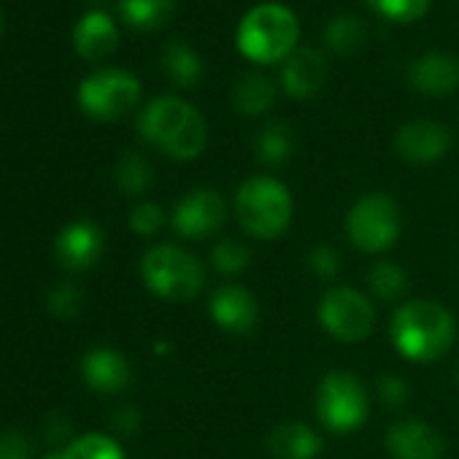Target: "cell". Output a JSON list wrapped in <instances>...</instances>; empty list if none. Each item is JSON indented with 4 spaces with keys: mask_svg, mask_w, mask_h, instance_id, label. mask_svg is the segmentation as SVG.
Masks as SVG:
<instances>
[{
    "mask_svg": "<svg viewBox=\"0 0 459 459\" xmlns=\"http://www.w3.org/2000/svg\"><path fill=\"white\" fill-rule=\"evenodd\" d=\"M0 459H30L28 437L17 429H9L0 435Z\"/></svg>",
    "mask_w": 459,
    "mask_h": 459,
    "instance_id": "34",
    "label": "cell"
},
{
    "mask_svg": "<svg viewBox=\"0 0 459 459\" xmlns=\"http://www.w3.org/2000/svg\"><path fill=\"white\" fill-rule=\"evenodd\" d=\"M141 276L149 292L170 303H189L205 284V271L197 257L173 244L152 247L141 260Z\"/></svg>",
    "mask_w": 459,
    "mask_h": 459,
    "instance_id": "5",
    "label": "cell"
},
{
    "mask_svg": "<svg viewBox=\"0 0 459 459\" xmlns=\"http://www.w3.org/2000/svg\"><path fill=\"white\" fill-rule=\"evenodd\" d=\"M400 230H403L400 205L386 192L362 195L346 213L349 241L368 255H381L392 249L400 238Z\"/></svg>",
    "mask_w": 459,
    "mask_h": 459,
    "instance_id": "6",
    "label": "cell"
},
{
    "mask_svg": "<svg viewBox=\"0 0 459 459\" xmlns=\"http://www.w3.org/2000/svg\"><path fill=\"white\" fill-rule=\"evenodd\" d=\"M316 314H319L322 327L343 343L365 341L376 327V311L370 300L359 290H351V287L327 290L319 300Z\"/></svg>",
    "mask_w": 459,
    "mask_h": 459,
    "instance_id": "9",
    "label": "cell"
},
{
    "mask_svg": "<svg viewBox=\"0 0 459 459\" xmlns=\"http://www.w3.org/2000/svg\"><path fill=\"white\" fill-rule=\"evenodd\" d=\"M165 224V211L157 203H138L130 213V227L138 236H154Z\"/></svg>",
    "mask_w": 459,
    "mask_h": 459,
    "instance_id": "31",
    "label": "cell"
},
{
    "mask_svg": "<svg viewBox=\"0 0 459 459\" xmlns=\"http://www.w3.org/2000/svg\"><path fill=\"white\" fill-rule=\"evenodd\" d=\"M211 263L219 273L224 276H236L244 273L252 263V252L247 244L236 241V238H221L219 244H213L211 249Z\"/></svg>",
    "mask_w": 459,
    "mask_h": 459,
    "instance_id": "28",
    "label": "cell"
},
{
    "mask_svg": "<svg viewBox=\"0 0 459 459\" xmlns=\"http://www.w3.org/2000/svg\"><path fill=\"white\" fill-rule=\"evenodd\" d=\"M208 314L224 333L249 335L260 322V303L241 284H221L208 300Z\"/></svg>",
    "mask_w": 459,
    "mask_h": 459,
    "instance_id": "11",
    "label": "cell"
},
{
    "mask_svg": "<svg viewBox=\"0 0 459 459\" xmlns=\"http://www.w3.org/2000/svg\"><path fill=\"white\" fill-rule=\"evenodd\" d=\"M117 184L125 195H143L152 186L149 160L135 152H127L117 165Z\"/></svg>",
    "mask_w": 459,
    "mask_h": 459,
    "instance_id": "26",
    "label": "cell"
},
{
    "mask_svg": "<svg viewBox=\"0 0 459 459\" xmlns=\"http://www.w3.org/2000/svg\"><path fill=\"white\" fill-rule=\"evenodd\" d=\"M63 459H125L122 446L111 435L87 432L68 443L65 451H60Z\"/></svg>",
    "mask_w": 459,
    "mask_h": 459,
    "instance_id": "25",
    "label": "cell"
},
{
    "mask_svg": "<svg viewBox=\"0 0 459 459\" xmlns=\"http://www.w3.org/2000/svg\"><path fill=\"white\" fill-rule=\"evenodd\" d=\"M268 448L276 459H316L322 451V437L303 421L279 424L268 435Z\"/></svg>",
    "mask_w": 459,
    "mask_h": 459,
    "instance_id": "19",
    "label": "cell"
},
{
    "mask_svg": "<svg viewBox=\"0 0 459 459\" xmlns=\"http://www.w3.org/2000/svg\"><path fill=\"white\" fill-rule=\"evenodd\" d=\"M295 152V133L287 122H268L257 138H255V154L260 162L271 165V168H279L284 165Z\"/></svg>",
    "mask_w": 459,
    "mask_h": 459,
    "instance_id": "22",
    "label": "cell"
},
{
    "mask_svg": "<svg viewBox=\"0 0 459 459\" xmlns=\"http://www.w3.org/2000/svg\"><path fill=\"white\" fill-rule=\"evenodd\" d=\"M44 459H63V454H47Z\"/></svg>",
    "mask_w": 459,
    "mask_h": 459,
    "instance_id": "37",
    "label": "cell"
},
{
    "mask_svg": "<svg viewBox=\"0 0 459 459\" xmlns=\"http://www.w3.org/2000/svg\"><path fill=\"white\" fill-rule=\"evenodd\" d=\"M162 71L165 76L176 84V87H184V90H192L200 84L203 79V60L200 55L184 44V41H170L165 49H162Z\"/></svg>",
    "mask_w": 459,
    "mask_h": 459,
    "instance_id": "20",
    "label": "cell"
},
{
    "mask_svg": "<svg viewBox=\"0 0 459 459\" xmlns=\"http://www.w3.org/2000/svg\"><path fill=\"white\" fill-rule=\"evenodd\" d=\"M300 39V22L292 9L281 4H260L247 12L238 25V49L257 65L284 63Z\"/></svg>",
    "mask_w": 459,
    "mask_h": 459,
    "instance_id": "4",
    "label": "cell"
},
{
    "mask_svg": "<svg viewBox=\"0 0 459 459\" xmlns=\"http://www.w3.org/2000/svg\"><path fill=\"white\" fill-rule=\"evenodd\" d=\"M308 268L314 271V276L319 279H335L341 271V257L333 247H316L308 257Z\"/></svg>",
    "mask_w": 459,
    "mask_h": 459,
    "instance_id": "32",
    "label": "cell"
},
{
    "mask_svg": "<svg viewBox=\"0 0 459 459\" xmlns=\"http://www.w3.org/2000/svg\"><path fill=\"white\" fill-rule=\"evenodd\" d=\"M432 0H368V6L392 22H416L427 14Z\"/></svg>",
    "mask_w": 459,
    "mask_h": 459,
    "instance_id": "29",
    "label": "cell"
},
{
    "mask_svg": "<svg viewBox=\"0 0 459 459\" xmlns=\"http://www.w3.org/2000/svg\"><path fill=\"white\" fill-rule=\"evenodd\" d=\"M370 290L376 292V298L381 300H400L403 292L408 290V276L397 263H376L368 273Z\"/></svg>",
    "mask_w": 459,
    "mask_h": 459,
    "instance_id": "27",
    "label": "cell"
},
{
    "mask_svg": "<svg viewBox=\"0 0 459 459\" xmlns=\"http://www.w3.org/2000/svg\"><path fill=\"white\" fill-rule=\"evenodd\" d=\"M408 82L421 95H451L459 87V60L448 52H424L408 68Z\"/></svg>",
    "mask_w": 459,
    "mask_h": 459,
    "instance_id": "16",
    "label": "cell"
},
{
    "mask_svg": "<svg viewBox=\"0 0 459 459\" xmlns=\"http://www.w3.org/2000/svg\"><path fill=\"white\" fill-rule=\"evenodd\" d=\"M327 82V60L314 47H298L281 65L284 92L295 100H311Z\"/></svg>",
    "mask_w": 459,
    "mask_h": 459,
    "instance_id": "15",
    "label": "cell"
},
{
    "mask_svg": "<svg viewBox=\"0 0 459 459\" xmlns=\"http://www.w3.org/2000/svg\"><path fill=\"white\" fill-rule=\"evenodd\" d=\"M325 41L335 55H354L365 41V25L354 14H335L325 28Z\"/></svg>",
    "mask_w": 459,
    "mask_h": 459,
    "instance_id": "24",
    "label": "cell"
},
{
    "mask_svg": "<svg viewBox=\"0 0 459 459\" xmlns=\"http://www.w3.org/2000/svg\"><path fill=\"white\" fill-rule=\"evenodd\" d=\"M114 429L117 432H122V435H133L138 427H141V416H138V411L135 408H119L117 413H114Z\"/></svg>",
    "mask_w": 459,
    "mask_h": 459,
    "instance_id": "35",
    "label": "cell"
},
{
    "mask_svg": "<svg viewBox=\"0 0 459 459\" xmlns=\"http://www.w3.org/2000/svg\"><path fill=\"white\" fill-rule=\"evenodd\" d=\"M389 338L400 357L411 362H432L454 346L456 322L451 311L435 300H408L394 308Z\"/></svg>",
    "mask_w": 459,
    "mask_h": 459,
    "instance_id": "2",
    "label": "cell"
},
{
    "mask_svg": "<svg viewBox=\"0 0 459 459\" xmlns=\"http://www.w3.org/2000/svg\"><path fill=\"white\" fill-rule=\"evenodd\" d=\"M233 211L247 236L260 241H273L290 230L295 203L290 189L279 178L249 176L236 192Z\"/></svg>",
    "mask_w": 459,
    "mask_h": 459,
    "instance_id": "3",
    "label": "cell"
},
{
    "mask_svg": "<svg viewBox=\"0 0 459 459\" xmlns=\"http://www.w3.org/2000/svg\"><path fill=\"white\" fill-rule=\"evenodd\" d=\"M386 451L394 459H443L446 440L435 427L419 419H403L386 429Z\"/></svg>",
    "mask_w": 459,
    "mask_h": 459,
    "instance_id": "14",
    "label": "cell"
},
{
    "mask_svg": "<svg viewBox=\"0 0 459 459\" xmlns=\"http://www.w3.org/2000/svg\"><path fill=\"white\" fill-rule=\"evenodd\" d=\"M276 100V84L263 74H247L233 87V106L244 117H260L265 114Z\"/></svg>",
    "mask_w": 459,
    "mask_h": 459,
    "instance_id": "21",
    "label": "cell"
},
{
    "mask_svg": "<svg viewBox=\"0 0 459 459\" xmlns=\"http://www.w3.org/2000/svg\"><path fill=\"white\" fill-rule=\"evenodd\" d=\"M456 381H459V373H456Z\"/></svg>",
    "mask_w": 459,
    "mask_h": 459,
    "instance_id": "38",
    "label": "cell"
},
{
    "mask_svg": "<svg viewBox=\"0 0 459 459\" xmlns=\"http://www.w3.org/2000/svg\"><path fill=\"white\" fill-rule=\"evenodd\" d=\"M82 376H84V384L95 389L98 394H117L130 384V365L117 349L98 346L84 354Z\"/></svg>",
    "mask_w": 459,
    "mask_h": 459,
    "instance_id": "17",
    "label": "cell"
},
{
    "mask_svg": "<svg viewBox=\"0 0 459 459\" xmlns=\"http://www.w3.org/2000/svg\"><path fill=\"white\" fill-rule=\"evenodd\" d=\"M119 44V30L106 12H90L74 28V49L84 60H103Z\"/></svg>",
    "mask_w": 459,
    "mask_h": 459,
    "instance_id": "18",
    "label": "cell"
},
{
    "mask_svg": "<svg viewBox=\"0 0 459 459\" xmlns=\"http://www.w3.org/2000/svg\"><path fill=\"white\" fill-rule=\"evenodd\" d=\"M71 435V424H68V419L65 416H52V421H49V427H47V437L49 440H65Z\"/></svg>",
    "mask_w": 459,
    "mask_h": 459,
    "instance_id": "36",
    "label": "cell"
},
{
    "mask_svg": "<svg viewBox=\"0 0 459 459\" xmlns=\"http://www.w3.org/2000/svg\"><path fill=\"white\" fill-rule=\"evenodd\" d=\"M376 392H378L381 403L389 405V408H403L405 400H408V386H405V381H403L400 376H392V373H386V376L378 378Z\"/></svg>",
    "mask_w": 459,
    "mask_h": 459,
    "instance_id": "33",
    "label": "cell"
},
{
    "mask_svg": "<svg viewBox=\"0 0 459 459\" xmlns=\"http://www.w3.org/2000/svg\"><path fill=\"white\" fill-rule=\"evenodd\" d=\"M138 133L146 143L181 162L200 157L208 143L203 114L176 95L154 98L138 117Z\"/></svg>",
    "mask_w": 459,
    "mask_h": 459,
    "instance_id": "1",
    "label": "cell"
},
{
    "mask_svg": "<svg viewBox=\"0 0 459 459\" xmlns=\"http://www.w3.org/2000/svg\"><path fill=\"white\" fill-rule=\"evenodd\" d=\"M176 0H119L122 20L135 30H157L170 22Z\"/></svg>",
    "mask_w": 459,
    "mask_h": 459,
    "instance_id": "23",
    "label": "cell"
},
{
    "mask_svg": "<svg viewBox=\"0 0 459 459\" xmlns=\"http://www.w3.org/2000/svg\"><path fill=\"white\" fill-rule=\"evenodd\" d=\"M224 216H227V205L219 192L192 189L176 203L170 221L181 238L200 241V238H211L216 233V230L224 224Z\"/></svg>",
    "mask_w": 459,
    "mask_h": 459,
    "instance_id": "10",
    "label": "cell"
},
{
    "mask_svg": "<svg viewBox=\"0 0 459 459\" xmlns=\"http://www.w3.org/2000/svg\"><path fill=\"white\" fill-rule=\"evenodd\" d=\"M316 413L330 432H354L368 419V392L346 370L327 373L316 386Z\"/></svg>",
    "mask_w": 459,
    "mask_h": 459,
    "instance_id": "7",
    "label": "cell"
},
{
    "mask_svg": "<svg viewBox=\"0 0 459 459\" xmlns=\"http://www.w3.org/2000/svg\"><path fill=\"white\" fill-rule=\"evenodd\" d=\"M141 100V84L122 68H106L87 76L79 87V106L98 122H114L133 111Z\"/></svg>",
    "mask_w": 459,
    "mask_h": 459,
    "instance_id": "8",
    "label": "cell"
},
{
    "mask_svg": "<svg viewBox=\"0 0 459 459\" xmlns=\"http://www.w3.org/2000/svg\"><path fill=\"white\" fill-rule=\"evenodd\" d=\"M57 263L68 271H90L103 255V233L95 221L79 219L63 227V233L55 241Z\"/></svg>",
    "mask_w": 459,
    "mask_h": 459,
    "instance_id": "13",
    "label": "cell"
},
{
    "mask_svg": "<svg viewBox=\"0 0 459 459\" xmlns=\"http://www.w3.org/2000/svg\"><path fill=\"white\" fill-rule=\"evenodd\" d=\"M451 133L432 119H411L394 133V152L411 165H429L446 157Z\"/></svg>",
    "mask_w": 459,
    "mask_h": 459,
    "instance_id": "12",
    "label": "cell"
},
{
    "mask_svg": "<svg viewBox=\"0 0 459 459\" xmlns=\"http://www.w3.org/2000/svg\"><path fill=\"white\" fill-rule=\"evenodd\" d=\"M82 303H84V295H82V290H79L74 281L57 284V287L49 292V300H47L49 311H52L57 319H74V316H79Z\"/></svg>",
    "mask_w": 459,
    "mask_h": 459,
    "instance_id": "30",
    "label": "cell"
}]
</instances>
